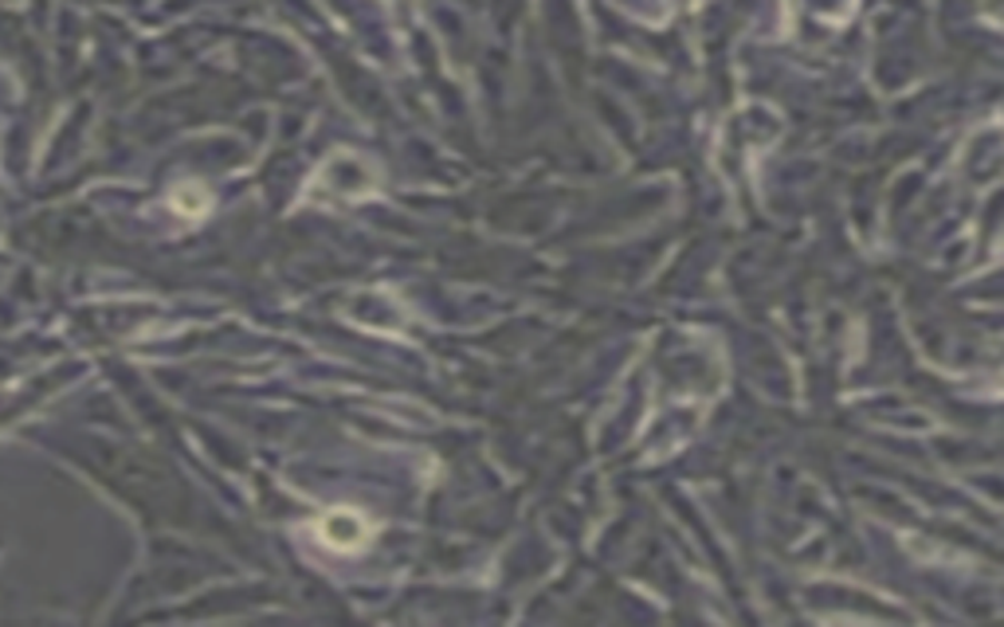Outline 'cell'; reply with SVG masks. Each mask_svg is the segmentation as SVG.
I'll return each mask as SVG.
<instances>
[{
	"label": "cell",
	"mask_w": 1004,
	"mask_h": 627,
	"mask_svg": "<svg viewBox=\"0 0 1004 627\" xmlns=\"http://www.w3.org/2000/svg\"><path fill=\"white\" fill-rule=\"evenodd\" d=\"M318 537H322L330 549H357V545H366L369 526L357 510H330L322 521H318Z\"/></svg>",
	"instance_id": "cell-1"
},
{
	"label": "cell",
	"mask_w": 1004,
	"mask_h": 627,
	"mask_svg": "<svg viewBox=\"0 0 1004 627\" xmlns=\"http://www.w3.org/2000/svg\"><path fill=\"white\" fill-rule=\"evenodd\" d=\"M173 205L181 208V212H189V216H200L208 208V197L205 192H197V185H185V189L173 192Z\"/></svg>",
	"instance_id": "cell-2"
}]
</instances>
